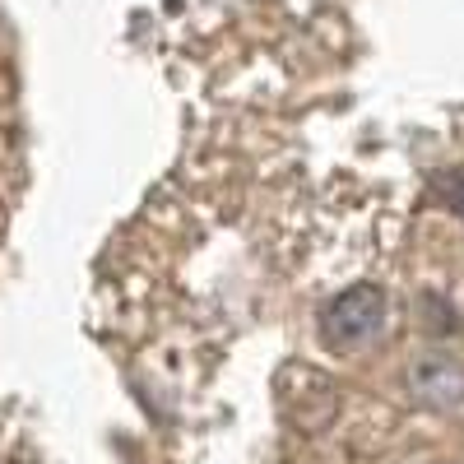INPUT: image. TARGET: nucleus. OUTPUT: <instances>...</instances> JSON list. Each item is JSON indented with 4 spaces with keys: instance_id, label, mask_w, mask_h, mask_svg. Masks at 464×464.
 <instances>
[{
    "instance_id": "obj_2",
    "label": "nucleus",
    "mask_w": 464,
    "mask_h": 464,
    "mask_svg": "<svg viewBox=\"0 0 464 464\" xmlns=\"http://www.w3.org/2000/svg\"><path fill=\"white\" fill-rule=\"evenodd\" d=\"M279 404H284V413H288V422L297 432L316 437L339 413V391H334V381L325 372L293 362V367L279 372Z\"/></svg>"
},
{
    "instance_id": "obj_4",
    "label": "nucleus",
    "mask_w": 464,
    "mask_h": 464,
    "mask_svg": "<svg viewBox=\"0 0 464 464\" xmlns=\"http://www.w3.org/2000/svg\"><path fill=\"white\" fill-rule=\"evenodd\" d=\"M437 196H441V205H446L450 214L464 218V172H441V177H437Z\"/></svg>"
},
{
    "instance_id": "obj_1",
    "label": "nucleus",
    "mask_w": 464,
    "mask_h": 464,
    "mask_svg": "<svg viewBox=\"0 0 464 464\" xmlns=\"http://www.w3.org/2000/svg\"><path fill=\"white\" fill-rule=\"evenodd\" d=\"M385 321H391V297H385V288L353 284L321 306L316 330H321V343L330 353H358V348H367L385 334Z\"/></svg>"
},
{
    "instance_id": "obj_3",
    "label": "nucleus",
    "mask_w": 464,
    "mask_h": 464,
    "mask_svg": "<svg viewBox=\"0 0 464 464\" xmlns=\"http://www.w3.org/2000/svg\"><path fill=\"white\" fill-rule=\"evenodd\" d=\"M404 385H409V400L418 409H432V413L464 409V362H455V358H441V353L413 358L404 372Z\"/></svg>"
}]
</instances>
